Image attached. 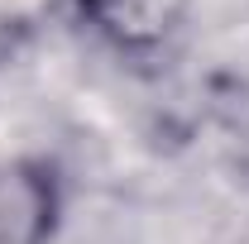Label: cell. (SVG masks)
<instances>
[{
    "instance_id": "6da1fadb",
    "label": "cell",
    "mask_w": 249,
    "mask_h": 244,
    "mask_svg": "<svg viewBox=\"0 0 249 244\" xmlns=\"http://www.w3.org/2000/svg\"><path fill=\"white\" fill-rule=\"evenodd\" d=\"M53 206V177L43 168L0 163V244H43Z\"/></svg>"
},
{
    "instance_id": "7a4b0ae2",
    "label": "cell",
    "mask_w": 249,
    "mask_h": 244,
    "mask_svg": "<svg viewBox=\"0 0 249 244\" xmlns=\"http://www.w3.org/2000/svg\"><path fill=\"white\" fill-rule=\"evenodd\" d=\"M187 0H82V15L115 48H158L182 24Z\"/></svg>"
},
{
    "instance_id": "3957f363",
    "label": "cell",
    "mask_w": 249,
    "mask_h": 244,
    "mask_svg": "<svg viewBox=\"0 0 249 244\" xmlns=\"http://www.w3.org/2000/svg\"><path fill=\"white\" fill-rule=\"evenodd\" d=\"M0 53H5V24H0Z\"/></svg>"
}]
</instances>
